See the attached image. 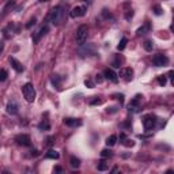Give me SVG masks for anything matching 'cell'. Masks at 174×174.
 <instances>
[{
    "label": "cell",
    "instance_id": "cell-13",
    "mask_svg": "<svg viewBox=\"0 0 174 174\" xmlns=\"http://www.w3.org/2000/svg\"><path fill=\"white\" fill-rule=\"evenodd\" d=\"M140 98H142L140 95H136L135 98L131 101V103L128 105L129 112H131V110H132V112H136V110L139 109V106H140Z\"/></svg>",
    "mask_w": 174,
    "mask_h": 174
},
{
    "label": "cell",
    "instance_id": "cell-21",
    "mask_svg": "<svg viewBox=\"0 0 174 174\" xmlns=\"http://www.w3.org/2000/svg\"><path fill=\"white\" fill-rule=\"evenodd\" d=\"M97 169L100 171H105L109 169V163H106V160H101V162H98V165H97Z\"/></svg>",
    "mask_w": 174,
    "mask_h": 174
},
{
    "label": "cell",
    "instance_id": "cell-39",
    "mask_svg": "<svg viewBox=\"0 0 174 174\" xmlns=\"http://www.w3.org/2000/svg\"><path fill=\"white\" fill-rule=\"evenodd\" d=\"M83 1H87V3H90V1H91V0H83Z\"/></svg>",
    "mask_w": 174,
    "mask_h": 174
},
{
    "label": "cell",
    "instance_id": "cell-14",
    "mask_svg": "<svg viewBox=\"0 0 174 174\" xmlns=\"http://www.w3.org/2000/svg\"><path fill=\"white\" fill-rule=\"evenodd\" d=\"M10 63H11V67L14 68L16 72H22L25 68H23V65H22L21 61H18L15 57H10Z\"/></svg>",
    "mask_w": 174,
    "mask_h": 174
},
{
    "label": "cell",
    "instance_id": "cell-34",
    "mask_svg": "<svg viewBox=\"0 0 174 174\" xmlns=\"http://www.w3.org/2000/svg\"><path fill=\"white\" fill-rule=\"evenodd\" d=\"M84 84H86V86H89V87H94V83H92L91 80H86Z\"/></svg>",
    "mask_w": 174,
    "mask_h": 174
},
{
    "label": "cell",
    "instance_id": "cell-29",
    "mask_svg": "<svg viewBox=\"0 0 174 174\" xmlns=\"http://www.w3.org/2000/svg\"><path fill=\"white\" fill-rule=\"evenodd\" d=\"M7 79V71L6 69H0V82H4Z\"/></svg>",
    "mask_w": 174,
    "mask_h": 174
},
{
    "label": "cell",
    "instance_id": "cell-31",
    "mask_svg": "<svg viewBox=\"0 0 174 174\" xmlns=\"http://www.w3.org/2000/svg\"><path fill=\"white\" fill-rule=\"evenodd\" d=\"M34 25H36V18L30 19V21H29V23H27V25H26V27H27V29H30V27H32V26H34Z\"/></svg>",
    "mask_w": 174,
    "mask_h": 174
},
{
    "label": "cell",
    "instance_id": "cell-1",
    "mask_svg": "<svg viewBox=\"0 0 174 174\" xmlns=\"http://www.w3.org/2000/svg\"><path fill=\"white\" fill-rule=\"evenodd\" d=\"M64 18H65V8L63 6H57L50 12V22L54 26H60L64 22Z\"/></svg>",
    "mask_w": 174,
    "mask_h": 174
},
{
    "label": "cell",
    "instance_id": "cell-11",
    "mask_svg": "<svg viewBox=\"0 0 174 174\" xmlns=\"http://www.w3.org/2000/svg\"><path fill=\"white\" fill-rule=\"evenodd\" d=\"M15 4H16V1L15 0H8L7 1V4L4 6V8H3V12H1V18H4V16H7L8 14H10L11 11L14 10V7H15Z\"/></svg>",
    "mask_w": 174,
    "mask_h": 174
},
{
    "label": "cell",
    "instance_id": "cell-18",
    "mask_svg": "<svg viewBox=\"0 0 174 174\" xmlns=\"http://www.w3.org/2000/svg\"><path fill=\"white\" fill-rule=\"evenodd\" d=\"M120 139L122 140L121 143H122L125 147H132L133 144H135V143H133V140H129V139H127V135H125V133H122V135L120 136Z\"/></svg>",
    "mask_w": 174,
    "mask_h": 174
},
{
    "label": "cell",
    "instance_id": "cell-7",
    "mask_svg": "<svg viewBox=\"0 0 174 174\" xmlns=\"http://www.w3.org/2000/svg\"><path fill=\"white\" fill-rule=\"evenodd\" d=\"M86 12H87V7H86V6H76V7H74L71 11V18L84 16Z\"/></svg>",
    "mask_w": 174,
    "mask_h": 174
},
{
    "label": "cell",
    "instance_id": "cell-24",
    "mask_svg": "<svg viewBox=\"0 0 174 174\" xmlns=\"http://www.w3.org/2000/svg\"><path fill=\"white\" fill-rule=\"evenodd\" d=\"M69 162H71V166L72 167H76V169H78V167L80 166V160H79L78 158H75V156H71Z\"/></svg>",
    "mask_w": 174,
    "mask_h": 174
},
{
    "label": "cell",
    "instance_id": "cell-8",
    "mask_svg": "<svg viewBox=\"0 0 174 174\" xmlns=\"http://www.w3.org/2000/svg\"><path fill=\"white\" fill-rule=\"evenodd\" d=\"M82 45H84V44H82ZM94 52H95V48L91 44H87V45L82 46L80 50H79V53L82 54V56H91V54H94Z\"/></svg>",
    "mask_w": 174,
    "mask_h": 174
},
{
    "label": "cell",
    "instance_id": "cell-5",
    "mask_svg": "<svg viewBox=\"0 0 174 174\" xmlns=\"http://www.w3.org/2000/svg\"><path fill=\"white\" fill-rule=\"evenodd\" d=\"M155 116H153V114H150V116H146V117L143 118V127H144V129L146 131H151V129L155 127Z\"/></svg>",
    "mask_w": 174,
    "mask_h": 174
},
{
    "label": "cell",
    "instance_id": "cell-36",
    "mask_svg": "<svg viewBox=\"0 0 174 174\" xmlns=\"http://www.w3.org/2000/svg\"><path fill=\"white\" fill-rule=\"evenodd\" d=\"M3 49H4V44H3V42H0V53L3 52Z\"/></svg>",
    "mask_w": 174,
    "mask_h": 174
},
{
    "label": "cell",
    "instance_id": "cell-30",
    "mask_svg": "<svg viewBox=\"0 0 174 174\" xmlns=\"http://www.w3.org/2000/svg\"><path fill=\"white\" fill-rule=\"evenodd\" d=\"M166 82H167V79H166L165 75H160L159 78H158V83H159L160 86H165V84H166Z\"/></svg>",
    "mask_w": 174,
    "mask_h": 174
},
{
    "label": "cell",
    "instance_id": "cell-28",
    "mask_svg": "<svg viewBox=\"0 0 174 174\" xmlns=\"http://www.w3.org/2000/svg\"><path fill=\"white\" fill-rule=\"evenodd\" d=\"M153 48H154V45H153V42H151V41H146V42H144V49H146L147 52H151V50H153Z\"/></svg>",
    "mask_w": 174,
    "mask_h": 174
},
{
    "label": "cell",
    "instance_id": "cell-35",
    "mask_svg": "<svg viewBox=\"0 0 174 174\" xmlns=\"http://www.w3.org/2000/svg\"><path fill=\"white\" fill-rule=\"evenodd\" d=\"M101 76H102V75H97V78H95V80H97L98 83L102 82V78H101Z\"/></svg>",
    "mask_w": 174,
    "mask_h": 174
},
{
    "label": "cell",
    "instance_id": "cell-15",
    "mask_svg": "<svg viewBox=\"0 0 174 174\" xmlns=\"http://www.w3.org/2000/svg\"><path fill=\"white\" fill-rule=\"evenodd\" d=\"M48 32H49V26H48V25L42 26V27H41V29L38 30V33H37L36 36H34V38H33V39H34V42H37V41H38V39L41 38L42 36H45V34H46Z\"/></svg>",
    "mask_w": 174,
    "mask_h": 174
},
{
    "label": "cell",
    "instance_id": "cell-27",
    "mask_svg": "<svg viewBox=\"0 0 174 174\" xmlns=\"http://www.w3.org/2000/svg\"><path fill=\"white\" fill-rule=\"evenodd\" d=\"M124 61V59L122 57H120V56H117L116 57V60L113 61V67L114 68H120V65H121V63Z\"/></svg>",
    "mask_w": 174,
    "mask_h": 174
},
{
    "label": "cell",
    "instance_id": "cell-20",
    "mask_svg": "<svg viewBox=\"0 0 174 174\" xmlns=\"http://www.w3.org/2000/svg\"><path fill=\"white\" fill-rule=\"evenodd\" d=\"M50 82H52V84L54 86V87H60L61 84V79L59 75H52V78H50Z\"/></svg>",
    "mask_w": 174,
    "mask_h": 174
},
{
    "label": "cell",
    "instance_id": "cell-33",
    "mask_svg": "<svg viewBox=\"0 0 174 174\" xmlns=\"http://www.w3.org/2000/svg\"><path fill=\"white\" fill-rule=\"evenodd\" d=\"M154 10H155V14H156V15H160V14H162V11H160V7H159V6H155V7H154Z\"/></svg>",
    "mask_w": 174,
    "mask_h": 174
},
{
    "label": "cell",
    "instance_id": "cell-26",
    "mask_svg": "<svg viewBox=\"0 0 174 174\" xmlns=\"http://www.w3.org/2000/svg\"><path fill=\"white\" fill-rule=\"evenodd\" d=\"M101 156H102L103 159H105V158H112V156H113V153H112V151H110V150H102V153H101Z\"/></svg>",
    "mask_w": 174,
    "mask_h": 174
},
{
    "label": "cell",
    "instance_id": "cell-23",
    "mask_svg": "<svg viewBox=\"0 0 174 174\" xmlns=\"http://www.w3.org/2000/svg\"><path fill=\"white\" fill-rule=\"evenodd\" d=\"M38 128H39V129H44V131H49V129H50L49 121H48V120H44L42 122L38 125Z\"/></svg>",
    "mask_w": 174,
    "mask_h": 174
},
{
    "label": "cell",
    "instance_id": "cell-4",
    "mask_svg": "<svg viewBox=\"0 0 174 174\" xmlns=\"http://www.w3.org/2000/svg\"><path fill=\"white\" fill-rule=\"evenodd\" d=\"M153 64L155 67H165V65L169 64V57L166 54H162V53H158L153 57Z\"/></svg>",
    "mask_w": 174,
    "mask_h": 174
},
{
    "label": "cell",
    "instance_id": "cell-12",
    "mask_svg": "<svg viewBox=\"0 0 174 174\" xmlns=\"http://www.w3.org/2000/svg\"><path fill=\"white\" fill-rule=\"evenodd\" d=\"M64 124L67 125V127L75 128V127H80V125H82V120H79V118H71V117H67V118H64Z\"/></svg>",
    "mask_w": 174,
    "mask_h": 174
},
{
    "label": "cell",
    "instance_id": "cell-38",
    "mask_svg": "<svg viewBox=\"0 0 174 174\" xmlns=\"http://www.w3.org/2000/svg\"><path fill=\"white\" fill-rule=\"evenodd\" d=\"M38 1H41V3H44V1H48V0H38Z\"/></svg>",
    "mask_w": 174,
    "mask_h": 174
},
{
    "label": "cell",
    "instance_id": "cell-9",
    "mask_svg": "<svg viewBox=\"0 0 174 174\" xmlns=\"http://www.w3.org/2000/svg\"><path fill=\"white\" fill-rule=\"evenodd\" d=\"M118 76H121L124 80L129 82V80L132 79V76H133V69H132V68H121Z\"/></svg>",
    "mask_w": 174,
    "mask_h": 174
},
{
    "label": "cell",
    "instance_id": "cell-32",
    "mask_svg": "<svg viewBox=\"0 0 174 174\" xmlns=\"http://www.w3.org/2000/svg\"><path fill=\"white\" fill-rule=\"evenodd\" d=\"M102 103V100H94V101H90V105H101Z\"/></svg>",
    "mask_w": 174,
    "mask_h": 174
},
{
    "label": "cell",
    "instance_id": "cell-6",
    "mask_svg": "<svg viewBox=\"0 0 174 174\" xmlns=\"http://www.w3.org/2000/svg\"><path fill=\"white\" fill-rule=\"evenodd\" d=\"M15 142L18 143L19 146L30 147V144H32V139H30L29 135H26V133H22V135H18L16 137H15Z\"/></svg>",
    "mask_w": 174,
    "mask_h": 174
},
{
    "label": "cell",
    "instance_id": "cell-10",
    "mask_svg": "<svg viewBox=\"0 0 174 174\" xmlns=\"http://www.w3.org/2000/svg\"><path fill=\"white\" fill-rule=\"evenodd\" d=\"M103 76L107 79V80H110V82H113V83H117L118 80V75L116 74V72L113 71V69H110V68H106L105 71H103Z\"/></svg>",
    "mask_w": 174,
    "mask_h": 174
},
{
    "label": "cell",
    "instance_id": "cell-25",
    "mask_svg": "<svg viewBox=\"0 0 174 174\" xmlns=\"http://www.w3.org/2000/svg\"><path fill=\"white\" fill-rule=\"evenodd\" d=\"M127 42H128V39H127V38H121L120 44L117 45V49H118V50H124V49H125V46H127Z\"/></svg>",
    "mask_w": 174,
    "mask_h": 174
},
{
    "label": "cell",
    "instance_id": "cell-16",
    "mask_svg": "<svg viewBox=\"0 0 174 174\" xmlns=\"http://www.w3.org/2000/svg\"><path fill=\"white\" fill-rule=\"evenodd\" d=\"M7 113L8 114H12V116L16 114V113H18V105H16L15 102H8L7 103Z\"/></svg>",
    "mask_w": 174,
    "mask_h": 174
},
{
    "label": "cell",
    "instance_id": "cell-2",
    "mask_svg": "<svg viewBox=\"0 0 174 174\" xmlns=\"http://www.w3.org/2000/svg\"><path fill=\"white\" fill-rule=\"evenodd\" d=\"M22 92H23V97L27 102H34L36 100V89L32 83H26L23 87H22Z\"/></svg>",
    "mask_w": 174,
    "mask_h": 174
},
{
    "label": "cell",
    "instance_id": "cell-22",
    "mask_svg": "<svg viewBox=\"0 0 174 174\" xmlns=\"http://www.w3.org/2000/svg\"><path fill=\"white\" fill-rule=\"evenodd\" d=\"M116 142H117V136H116V135H110L109 137L106 139V146L113 147L114 144H116Z\"/></svg>",
    "mask_w": 174,
    "mask_h": 174
},
{
    "label": "cell",
    "instance_id": "cell-17",
    "mask_svg": "<svg viewBox=\"0 0 174 174\" xmlns=\"http://www.w3.org/2000/svg\"><path fill=\"white\" fill-rule=\"evenodd\" d=\"M45 156L48 158V159H59V158H60V154L57 153L56 150H49V151L46 153Z\"/></svg>",
    "mask_w": 174,
    "mask_h": 174
},
{
    "label": "cell",
    "instance_id": "cell-37",
    "mask_svg": "<svg viewBox=\"0 0 174 174\" xmlns=\"http://www.w3.org/2000/svg\"><path fill=\"white\" fill-rule=\"evenodd\" d=\"M54 171H61V167H54Z\"/></svg>",
    "mask_w": 174,
    "mask_h": 174
},
{
    "label": "cell",
    "instance_id": "cell-19",
    "mask_svg": "<svg viewBox=\"0 0 174 174\" xmlns=\"http://www.w3.org/2000/svg\"><path fill=\"white\" fill-rule=\"evenodd\" d=\"M148 30H150V23H146V25H143L142 27H139V29H137V32H136V36H143V34H146Z\"/></svg>",
    "mask_w": 174,
    "mask_h": 174
},
{
    "label": "cell",
    "instance_id": "cell-3",
    "mask_svg": "<svg viewBox=\"0 0 174 174\" xmlns=\"http://www.w3.org/2000/svg\"><path fill=\"white\" fill-rule=\"evenodd\" d=\"M87 34H89V27L86 25L79 26V29L76 30V41H78L80 45L84 44L86 39H87Z\"/></svg>",
    "mask_w": 174,
    "mask_h": 174
}]
</instances>
